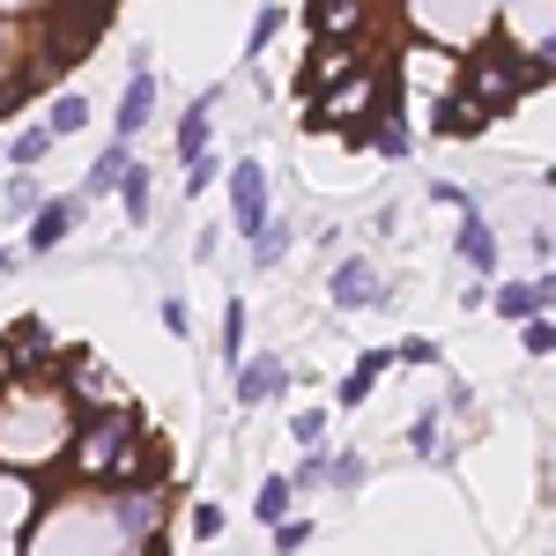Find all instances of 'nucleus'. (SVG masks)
Segmentation results:
<instances>
[{"mask_svg":"<svg viewBox=\"0 0 556 556\" xmlns=\"http://www.w3.org/2000/svg\"><path fill=\"white\" fill-rule=\"evenodd\" d=\"M482 127H490V112H482L475 97H460V89H445V97H438V134H453V141H475Z\"/></svg>","mask_w":556,"mask_h":556,"instance_id":"9b49d317","label":"nucleus"},{"mask_svg":"<svg viewBox=\"0 0 556 556\" xmlns=\"http://www.w3.org/2000/svg\"><path fill=\"white\" fill-rule=\"evenodd\" d=\"M379 97H386V83L364 67L356 83H342V89H327L319 104H312V127H356V119H371L379 112Z\"/></svg>","mask_w":556,"mask_h":556,"instance_id":"7ed1b4c3","label":"nucleus"},{"mask_svg":"<svg viewBox=\"0 0 556 556\" xmlns=\"http://www.w3.org/2000/svg\"><path fill=\"white\" fill-rule=\"evenodd\" d=\"M127 172H134L127 141H112V149H97V164H89V193H112V186H119Z\"/></svg>","mask_w":556,"mask_h":556,"instance_id":"f3484780","label":"nucleus"},{"mask_svg":"<svg viewBox=\"0 0 556 556\" xmlns=\"http://www.w3.org/2000/svg\"><path fill=\"white\" fill-rule=\"evenodd\" d=\"M534 298H542V304H556V275H542V282H534Z\"/></svg>","mask_w":556,"mask_h":556,"instance_id":"4c0bfd02","label":"nucleus"},{"mask_svg":"<svg viewBox=\"0 0 556 556\" xmlns=\"http://www.w3.org/2000/svg\"><path fill=\"white\" fill-rule=\"evenodd\" d=\"M208 186H215V164H208V156H201V164H186V193H208Z\"/></svg>","mask_w":556,"mask_h":556,"instance_id":"e433bc0d","label":"nucleus"},{"mask_svg":"<svg viewBox=\"0 0 556 556\" xmlns=\"http://www.w3.org/2000/svg\"><path fill=\"white\" fill-rule=\"evenodd\" d=\"M282 386H290V371H282L275 356H267V364H238V401H245V408H260V401H275Z\"/></svg>","mask_w":556,"mask_h":556,"instance_id":"2eb2a0df","label":"nucleus"},{"mask_svg":"<svg viewBox=\"0 0 556 556\" xmlns=\"http://www.w3.org/2000/svg\"><path fill=\"white\" fill-rule=\"evenodd\" d=\"M112 527L141 549V542L164 527V490H119V497H112Z\"/></svg>","mask_w":556,"mask_h":556,"instance_id":"39448f33","label":"nucleus"},{"mask_svg":"<svg viewBox=\"0 0 556 556\" xmlns=\"http://www.w3.org/2000/svg\"><path fill=\"white\" fill-rule=\"evenodd\" d=\"M364 141H371L379 156H393V164H401V156H408V127H401V112H386V119H371V134H364Z\"/></svg>","mask_w":556,"mask_h":556,"instance_id":"aec40b11","label":"nucleus"},{"mask_svg":"<svg viewBox=\"0 0 556 556\" xmlns=\"http://www.w3.org/2000/svg\"><path fill=\"white\" fill-rule=\"evenodd\" d=\"M290 490H298L290 475H267V482H260V497H253V513L267 519V527H282V519H290Z\"/></svg>","mask_w":556,"mask_h":556,"instance_id":"a211bd4d","label":"nucleus"},{"mask_svg":"<svg viewBox=\"0 0 556 556\" xmlns=\"http://www.w3.org/2000/svg\"><path fill=\"white\" fill-rule=\"evenodd\" d=\"M83 223V208L75 201H38V215H30V253H52V245H67V230Z\"/></svg>","mask_w":556,"mask_h":556,"instance_id":"9d476101","label":"nucleus"},{"mask_svg":"<svg viewBox=\"0 0 556 556\" xmlns=\"http://www.w3.org/2000/svg\"><path fill=\"white\" fill-rule=\"evenodd\" d=\"M67 393H75L83 408L112 401V379H104V364H97V356H67ZM112 408H127V401H112Z\"/></svg>","mask_w":556,"mask_h":556,"instance_id":"ddd939ff","label":"nucleus"},{"mask_svg":"<svg viewBox=\"0 0 556 556\" xmlns=\"http://www.w3.org/2000/svg\"><path fill=\"white\" fill-rule=\"evenodd\" d=\"M282 253H290V223H282V215H267V230L253 238V260H260V267H275Z\"/></svg>","mask_w":556,"mask_h":556,"instance_id":"393cba45","label":"nucleus"},{"mask_svg":"<svg viewBox=\"0 0 556 556\" xmlns=\"http://www.w3.org/2000/svg\"><path fill=\"white\" fill-rule=\"evenodd\" d=\"M238 349H245V304H230V312H223V356H230V364H245Z\"/></svg>","mask_w":556,"mask_h":556,"instance_id":"bb28decb","label":"nucleus"},{"mask_svg":"<svg viewBox=\"0 0 556 556\" xmlns=\"http://www.w3.org/2000/svg\"><path fill=\"white\" fill-rule=\"evenodd\" d=\"M30 89H38V67H30V60H15V67H8V83H0V119H8Z\"/></svg>","mask_w":556,"mask_h":556,"instance_id":"b1692460","label":"nucleus"},{"mask_svg":"<svg viewBox=\"0 0 556 556\" xmlns=\"http://www.w3.org/2000/svg\"><path fill=\"white\" fill-rule=\"evenodd\" d=\"M0 267H8V253H0Z\"/></svg>","mask_w":556,"mask_h":556,"instance_id":"58836bf2","label":"nucleus"},{"mask_svg":"<svg viewBox=\"0 0 556 556\" xmlns=\"http://www.w3.org/2000/svg\"><path fill=\"white\" fill-rule=\"evenodd\" d=\"M149 186H156V172H141V164H134V172L119 178V201H127V223H149Z\"/></svg>","mask_w":556,"mask_h":556,"instance_id":"412c9836","label":"nucleus"},{"mask_svg":"<svg viewBox=\"0 0 556 556\" xmlns=\"http://www.w3.org/2000/svg\"><path fill=\"white\" fill-rule=\"evenodd\" d=\"M149 112H156V67H134L127 75V97H119V141H134V134L149 127Z\"/></svg>","mask_w":556,"mask_h":556,"instance_id":"1a4fd4ad","label":"nucleus"},{"mask_svg":"<svg viewBox=\"0 0 556 556\" xmlns=\"http://www.w3.org/2000/svg\"><path fill=\"white\" fill-rule=\"evenodd\" d=\"M230 223H238L245 238L267 230V172H260L253 156H245V164H230Z\"/></svg>","mask_w":556,"mask_h":556,"instance_id":"20e7f679","label":"nucleus"},{"mask_svg":"<svg viewBox=\"0 0 556 556\" xmlns=\"http://www.w3.org/2000/svg\"><path fill=\"white\" fill-rule=\"evenodd\" d=\"M386 371H393V349H371V356H356V371L334 386V401H342V408H364V393H371Z\"/></svg>","mask_w":556,"mask_h":556,"instance_id":"4468645a","label":"nucleus"},{"mask_svg":"<svg viewBox=\"0 0 556 556\" xmlns=\"http://www.w3.org/2000/svg\"><path fill=\"white\" fill-rule=\"evenodd\" d=\"M304 23L319 30V45H356L364 23H371V8H356V0H319V8H304Z\"/></svg>","mask_w":556,"mask_h":556,"instance_id":"0eeeda50","label":"nucleus"},{"mask_svg":"<svg viewBox=\"0 0 556 556\" xmlns=\"http://www.w3.org/2000/svg\"><path fill=\"white\" fill-rule=\"evenodd\" d=\"M275 30H282V8H260V15H253V52H267Z\"/></svg>","mask_w":556,"mask_h":556,"instance_id":"2f4dec72","label":"nucleus"},{"mask_svg":"<svg viewBox=\"0 0 556 556\" xmlns=\"http://www.w3.org/2000/svg\"><path fill=\"white\" fill-rule=\"evenodd\" d=\"M460 260H468L475 275H490V267H497V230H490L482 215H460Z\"/></svg>","mask_w":556,"mask_h":556,"instance_id":"dca6fc26","label":"nucleus"},{"mask_svg":"<svg viewBox=\"0 0 556 556\" xmlns=\"http://www.w3.org/2000/svg\"><path fill=\"white\" fill-rule=\"evenodd\" d=\"M193 534H201V542H215V534H223V505H208V497H201V505H193Z\"/></svg>","mask_w":556,"mask_h":556,"instance_id":"72a5a7b5","label":"nucleus"},{"mask_svg":"<svg viewBox=\"0 0 556 556\" xmlns=\"http://www.w3.org/2000/svg\"><path fill=\"white\" fill-rule=\"evenodd\" d=\"M8 215H38V186H30V178L8 186Z\"/></svg>","mask_w":556,"mask_h":556,"instance_id":"f704fd0d","label":"nucleus"},{"mask_svg":"<svg viewBox=\"0 0 556 556\" xmlns=\"http://www.w3.org/2000/svg\"><path fill=\"white\" fill-rule=\"evenodd\" d=\"M430 201H438V208H453V215H475V201L453 186V178H445V186H430Z\"/></svg>","mask_w":556,"mask_h":556,"instance_id":"c9c22d12","label":"nucleus"},{"mask_svg":"<svg viewBox=\"0 0 556 556\" xmlns=\"http://www.w3.org/2000/svg\"><path fill=\"white\" fill-rule=\"evenodd\" d=\"M304 542H312V527H304V519H282V527H275V556H298Z\"/></svg>","mask_w":556,"mask_h":556,"instance_id":"c85d7f7f","label":"nucleus"},{"mask_svg":"<svg viewBox=\"0 0 556 556\" xmlns=\"http://www.w3.org/2000/svg\"><path fill=\"white\" fill-rule=\"evenodd\" d=\"M364 75V45H319L312 60H304V89H342V83H356Z\"/></svg>","mask_w":556,"mask_h":556,"instance_id":"423d86ee","label":"nucleus"},{"mask_svg":"<svg viewBox=\"0 0 556 556\" xmlns=\"http://www.w3.org/2000/svg\"><path fill=\"white\" fill-rule=\"evenodd\" d=\"M327 298L342 304V312H364V304H379V267L356 253V260H342L334 275H327Z\"/></svg>","mask_w":556,"mask_h":556,"instance_id":"6e6552de","label":"nucleus"},{"mask_svg":"<svg viewBox=\"0 0 556 556\" xmlns=\"http://www.w3.org/2000/svg\"><path fill=\"white\" fill-rule=\"evenodd\" d=\"M460 97H475L482 112L513 104L519 97V52H505V45H475L468 60H460Z\"/></svg>","mask_w":556,"mask_h":556,"instance_id":"f03ea898","label":"nucleus"},{"mask_svg":"<svg viewBox=\"0 0 556 556\" xmlns=\"http://www.w3.org/2000/svg\"><path fill=\"white\" fill-rule=\"evenodd\" d=\"M393 364H438V342L430 334H408V342L393 349Z\"/></svg>","mask_w":556,"mask_h":556,"instance_id":"c756f323","label":"nucleus"},{"mask_svg":"<svg viewBox=\"0 0 556 556\" xmlns=\"http://www.w3.org/2000/svg\"><path fill=\"white\" fill-rule=\"evenodd\" d=\"M490 312H505V319H519V327H527V319L542 312V298H534V282H505V290L490 298Z\"/></svg>","mask_w":556,"mask_h":556,"instance_id":"6ab92c4d","label":"nucleus"},{"mask_svg":"<svg viewBox=\"0 0 556 556\" xmlns=\"http://www.w3.org/2000/svg\"><path fill=\"white\" fill-rule=\"evenodd\" d=\"M527 356H556V319H527Z\"/></svg>","mask_w":556,"mask_h":556,"instance_id":"7c9ffc66","label":"nucleus"},{"mask_svg":"<svg viewBox=\"0 0 556 556\" xmlns=\"http://www.w3.org/2000/svg\"><path fill=\"white\" fill-rule=\"evenodd\" d=\"M290 438L319 453V438H327V416H319V408H304V416H290Z\"/></svg>","mask_w":556,"mask_h":556,"instance_id":"cd10ccee","label":"nucleus"},{"mask_svg":"<svg viewBox=\"0 0 556 556\" xmlns=\"http://www.w3.org/2000/svg\"><path fill=\"white\" fill-rule=\"evenodd\" d=\"M75 127H89V104H83V97H52V112H45V134L60 141V134H75Z\"/></svg>","mask_w":556,"mask_h":556,"instance_id":"4be33fe9","label":"nucleus"},{"mask_svg":"<svg viewBox=\"0 0 556 556\" xmlns=\"http://www.w3.org/2000/svg\"><path fill=\"white\" fill-rule=\"evenodd\" d=\"M327 475L334 482H364V453H327Z\"/></svg>","mask_w":556,"mask_h":556,"instance_id":"473e14b6","label":"nucleus"},{"mask_svg":"<svg viewBox=\"0 0 556 556\" xmlns=\"http://www.w3.org/2000/svg\"><path fill=\"white\" fill-rule=\"evenodd\" d=\"M45 149H52V134H45V127H23L15 141H8V164H15V172H30V164H45Z\"/></svg>","mask_w":556,"mask_h":556,"instance_id":"5701e85b","label":"nucleus"},{"mask_svg":"<svg viewBox=\"0 0 556 556\" xmlns=\"http://www.w3.org/2000/svg\"><path fill=\"white\" fill-rule=\"evenodd\" d=\"M438 424H445V416H438V408H424V416H416V430H408V445H416L424 460H438Z\"/></svg>","mask_w":556,"mask_h":556,"instance_id":"a878e982","label":"nucleus"},{"mask_svg":"<svg viewBox=\"0 0 556 556\" xmlns=\"http://www.w3.org/2000/svg\"><path fill=\"white\" fill-rule=\"evenodd\" d=\"M208 119H215V89H201V97L186 104V119H178V156H186V164L208 156Z\"/></svg>","mask_w":556,"mask_h":556,"instance_id":"f8f14e48","label":"nucleus"},{"mask_svg":"<svg viewBox=\"0 0 556 556\" xmlns=\"http://www.w3.org/2000/svg\"><path fill=\"white\" fill-rule=\"evenodd\" d=\"M134 438H141V416H134V408H104V416L75 424V438H67V468L83 475V482H104Z\"/></svg>","mask_w":556,"mask_h":556,"instance_id":"f257e3e1","label":"nucleus"}]
</instances>
